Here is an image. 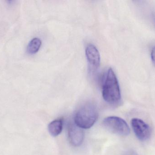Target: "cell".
<instances>
[{
  "instance_id": "cell-1",
  "label": "cell",
  "mask_w": 155,
  "mask_h": 155,
  "mask_svg": "<svg viewBox=\"0 0 155 155\" xmlns=\"http://www.w3.org/2000/svg\"><path fill=\"white\" fill-rule=\"evenodd\" d=\"M102 95L106 102L117 106L121 103V94L118 80L114 72L109 68L102 86Z\"/></svg>"
},
{
  "instance_id": "cell-2",
  "label": "cell",
  "mask_w": 155,
  "mask_h": 155,
  "mask_svg": "<svg viewBox=\"0 0 155 155\" xmlns=\"http://www.w3.org/2000/svg\"><path fill=\"white\" fill-rule=\"evenodd\" d=\"M98 116L96 106L92 103H87L82 105L76 111L74 122L82 129H88L94 124Z\"/></svg>"
},
{
  "instance_id": "cell-3",
  "label": "cell",
  "mask_w": 155,
  "mask_h": 155,
  "mask_svg": "<svg viewBox=\"0 0 155 155\" xmlns=\"http://www.w3.org/2000/svg\"><path fill=\"white\" fill-rule=\"evenodd\" d=\"M103 125L108 131L121 136H127L130 133V128L127 123L117 116H109L103 121Z\"/></svg>"
},
{
  "instance_id": "cell-4",
  "label": "cell",
  "mask_w": 155,
  "mask_h": 155,
  "mask_svg": "<svg viewBox=\"0 0 155 155\" xmlns=\"http://www.w3.org/2000/svg\"><path fill=\"white\" fill-rule=\"evenodd\" d=\"M132 128L137 137L141 141L149 139L151 135L150 126L144 121L138 118H134L131 121Z\"/></svg>"
},
{
  "instance_id": "cell-5",
  "label": "cell",
  "mask_w": 155,
  "mask_h": 155,
  "mask_svg": "<svg viewBox=\"0 0 155 155\" xmlns=\"http://www.w3.org/2000/svg\"><path fill=\"white\" fill-rule=\"evenodd\" d=\"M85 53L89 70L94 72L97 70L100 66V54L96 47L91 44L88 45L86 48Z\"/></svg>"
},
{
  "instance_id": "cell-6",
  "label": "cell",
  "mask_w": 155,
  "mask_h": 155,
  "mask_svg": "<svg viewBox=\"0 0 155 155\" xmlns=\"http://www.w3.org/2000/svg\"><path fill=\"white\" fill-rule=\"evenodd\" d=\"M68 137L72 145L78 147L83 143L84 133L83 129L78 127L74 122L69 123L68 126Z\"/></svg>"
},
{
  "instance_id": "cell-7",
  "label": "cell",
  "mask_w": 155,
  "mask_h": 155,
  "mask_svg": "<svg viewBox=\"0 0 155 155\" xmlns=\"http://www.w3.org/2000/svg\"><path fill=\"white\" fill-rule=\"evenodd\" d=\"M63 127V119L59 118L52 122L48 126V131L52 136H57L61 133Z\"/></svg>"
},
{
  "instance_id": "cell-8",
  "label": "cell",
  "mask_w": 155,
  "mask_h": 155,
  "mask_svg": "<svg viewBox=\"0 0 155 155\" xmlns=\"http://www.w3.org/2000/svg\"><path fill=\"white\" fill-rule=\"evenodd\" d=\"M42 42L39 38H33L28 44L27 47V52L29 54L33 55L36 53L40 50Z\"/></svg>"
},
{
  "instance_id": "cell-9",
  "label": "cell",
  "mask_w": 155,
  "mask_h": 155,
  "mask_svg": "<svg viewBox=\"0 0 155 155\" xmlns=\"http://www.w3.org/2000/svg\"><path fill=\"white\" fill-rule=\"evenodd\" d=\"M151 59L153 63L155 65V46L153 48L151 52Z\"/></svg>"
},
{
  "instance_id": "cell-10",
  "label": "cell",
  "mask_w": 155,
  "mask_h": 155,
  "mask_svg": "<svg viewBox=\"0 0 155 155\" xmlns=\"http://www.w3.org/2000/svg\"><path fill=\"white\" fill-rule=\"evenodd\" d=\"M125 155H137V154L133 151H130L127 153Z\"/></svg>"
}]
</instances>
